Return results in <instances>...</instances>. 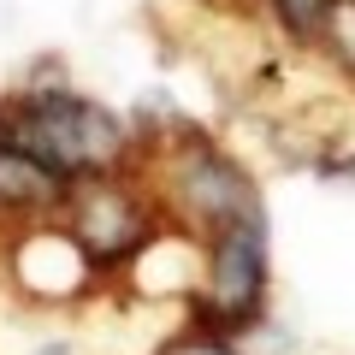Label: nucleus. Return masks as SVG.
I'll use <instances>...</instances> for the list:
<instances>
[{"label": "nucleus", "mask_w": 355, "mask_h": 355, "mask_svg": "<svg viewBox=\"0 0 355 355\" xmlns=\"http://www.w3.org/2000/svg\"><path fill=\"white\" fill-rule=\"evenodd\" d=\"M184 190H190L196 214H202L214 231H225V225H237V219L261 214V207H254L249 178H243L225 154H214V148H196L190 160H184Z\"/></svg>", "instance_id": "obj_1"}, {"label": "nucleus", "mask_w": 355, "mask_h": 355, "mask_svg": "<svg viewBox=\"0 0 355 355\" xmlns=\"http://www.w3.org/2000/svg\"><path fill=\"white\" fill-rule=\"evenodd\" d=\"M77 237H83L89 254H119V249H130V243L142 237V219L130 214V202L119 190L89 184V190L77 196Z\"/></svg>", "instance_id": "obj_2"}, {"label": "nucleus", "mask_w": 355, "mask_h": 355, "mask_svg": "<svg viewBox=\"0 0 355 355\" xmlns=\"http://www.w3.org/2000/svg\"><path fill=\"white\" fill-rule=\"evenodd\" d=\"M160 355H231L219 338H184V343H172V349H160Z\"/></svg>", "instance_id": "obj_3"}]
</instances>
